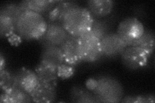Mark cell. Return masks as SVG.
<instances>
[{"instance_id":"7","label":"cell","mask_w":155,"mask_h":103,"mask_svg":"<svg viewBox=\"0 0 155 103\" xmlns=\"http://www.w3.org/2000/svg\"><path fill=\"white\" fill-rule=\"evenodd\" d=\"M70 34L60 23H48L46 31L38 40L43 47H60Z\"/></svg>"},{"instance_id":"27","label":"cell","mask_w":155,"mask_h":103,"mask_svg":"<svg viewBox=\"0 0 155 103\" xmlns=\"http://www.w3.org/2000/svg\"><path fill=\"white\" fill-rule=\"evenodd\" d=\"M6 66V61L5 59L4 58L2 53H1L0 55V70H2L5 68Z\"/></svg>"},{"instance_id":"11","label":"cell","mask_w":155,"mask_h":103,"mask_svg":"<svg viewBox=\"0 0 155 103\" xmlns=\"http://www.w3.org/2000/svg\"><path fill=\"white\" fill-rule=\"evenodd\" d=\"M56 84L40 82L31 94L33 102L49 103L55 102L57 97Z\"/></svg>"},{"instance_id":"15","label":"cell","mask_w":155,"mask_h":103,"mask_svg":"<svg viewBox=\"0 0 155 103\" xmlns=\"http://www.w3.org/2000/svg\"><path fill=\"white\" fill-rule=\"evenodd\" d=\"M40 61L58 67L65 63L64 57L60 47H43L40 55Z\"/></svg>"},{"instance_id":"10","label":"cell","mask_w":155,"mask_h":103,"mask_svg":"<svg viewBox=\"0 0 155 103\" xmlns=\"http://www.w3.org/2000/svg\"><path fill=\"white\" fill-rule=\"evenodd\" d=\"M17 87L29 94L35 89L40 83V80L35 71L25 67L19 68L15 72Z\"/></svg>"},{"instance_id":"14","label":"cell","mask_w":155,"mask_h":103,"mask_svg":"<svg viewBox=\"0 0 155 103\" xmlns=\"http://www.w3.org/2000/svg\"><path fill=\"white\" fill-rule=\"evenodd\" d=\"M35 72L40 82L57 85V81L59 79L57 67L40 61L35 67Z\"/></svg>"},{"instance_id":"24","label":"cell","mask_w":155,"mask_h":103,"mask_svg":"<svg viewBox=\"0 0 155 103\" xmlns=\"http://www.w3.org/2000/svg\"><path fill=\"white\" fill-rule=\"evenodd\" d=\"M155 97L154 94L145 95H134L125 96L121 100L120 102L127 103H143V102H154Z\"/></svg>"},{"instance_id":"26","label":"cell","mask_w":155,"mask_h":103,"mask_svg":"<svg viewBox=\"0 0 155 103\" xmlns=\"http://www.w3.org/2000/svg\"><path fill=\"white\" fill-rule=\"evenodd\" d=\"M8 41H9L10 43H11V45L17 47L19 45V44L22 43L23 40L16 32H15L14 34H13L11 36H10L8 38Z\"/></svg>"},{"instance_id":"20","label":"cell","mask_w":155,"mask_h":103,"mask_svg":"<svg viewBox=\"0 0 155 103\" xmlns=\"http://www.w3.org/2000/svg\"><path fill=\"white\" fill-rule=\"evenodd\" d=\"M111 22L109 19H94L89 33L100 40L110 32Z\"/></svg>"},{"instance_id":"16","label":"cell","mask_w":155,"mask_h":103,"mask_svg":"<svg viewBox=\"0 0 155 103\" xmlns=\"http://www.w3.org/2000/svg\"><path fill=\"white\" fill-rule=\"evenodd\" d=\"M69 99L72 102L94 103L98 102L93 93L84 86H72L69 92Z\"/></svg>"},{"instance_id":"19","label":"cell","mask_w":155,"mask_h":103,"mask_svg":"<svg viewBox=\"0 0 155 103\" xmlns=\"http://www.w3.org/2000/svg\"><path fill=\"white\" fill-rule=\"evenodd\" d=\"M57 2L55 0H27V5L29 11L45 16L54 7Z\"/></svg>"},{"instance_id":"12","label":"cell","mask_w":155,"mask_h":103,"mask_svg":"<svg viewBox=\"0 0 155 103\" xmlns=\"http://www.w3.org/2000/svg\"><path fill=\"white\" fill-rule=\"evenodd\" d=\"M79 7L78 3L74 1H58L57 3L52 11L47 14L44 18L47 23H60L64 16L71 9Z\"/></svg>"},{"instance_id":"9","label":"cell","mask_w":155,"mask_h":103,"mask_svg":"<svg viewBox=\"0 0 155 103\" xmlns=\"http://www.w3.org/2000/svg\"><path fill=\"white\" fill-rule=\"evenodd\" d=\"M65 63L77 65L82 61L79 37L70 35L60 46Z\"/></svg>"},{"instance_id":"8","label":"cell","mask_w":155,"mask_h":103,"mask_svg":"<svg viewBox=\"0 0 155 103\" xmlns=\"http://www.w3.org/2000/svg\"><path fill=\"white\" fill-rule=\"evenodd\" d=\"M104 57L113 59L122 54L127 45L116 33L110 32L100 40Z\"/></svg>"},{"instance_id":"5","label":"cell","mask_w":155,"mask_h":103,"mask_svg":"<svg viewBox=\"0 0 155 103\" xmlns=\"http://www.w3.org/2000/svg\"><path fill=\"white\" fill-rule=\"evenodd\" d=\"M82 61L87 63H96L104 57L100 40L90 33L79 37Z\"/></svg>"},{"instance_id":"2","label":"cell","mask_w":155,"mask_h":103,"mask_svg":"<svg viewBox=\"0 0 155 103\" xmlns=\"http://www.w3.org/2000/svg\"><path fill=\"white\" fill-rule=\"evenodd\" d=\"M47 23L44 16L33 11L22 13L16 24V32L23 40H39L44 34Z\"/></svg>"},{"instance_id":"1","label":"cell","mask_w":155,"mask_h":103,"mask_svg":"<svg viewBox=\"0 0 155 103\" xmlns=\"http://www.w3.org/2000/svg\"><path fill=\"white\" fill-rule=\"evenodd\" d=\"M85 86L93 93L98 102H120L124 97L123 86L113 76L101 75L91 77L86 81Z\"/></svg>"},{"instance_id":"13","label":"cell","mask_w":155,"mask_h":103,"mask_svg":"<svg viewBox=\"0 0 155 103\" xmlns=\"http://www.w3.org/2000/svg\"><path fill=\"white\" fill-rule=\"evenodd\" d=\"M114 6L112 0H89L86 8L94 19H102L112 12Z\"/></svg>"},{"instance_id":"22","label":"cell","mask_w":155,"mask_h":103,"mask_svg":"<svg viewBox=\"0 0 155 103\" xmlns=\"http://www.w3.org/2000/svg\"><path fill=\"white\" fill-rule=\"evenodd\" d=\"M16 32V23L11 18L0 14V36L8 38Z\"/></svg>"},{"instance_id":"6","label":"cell","mask_w":155,"mask_h":103,"mask_svg":"<svg viewBox=\"0 0 155 103\" xmlns=\"http://www.w3.org/2000/svg\"><path fill=\"white\" fill-rule=\"evenodd\" d=\"M123 66L129 70H137L147 65L149 56L142 48L136 46H127L120 55Z\"/></svg>"},{"instance_id":"21","label":"cell","mask_w":155,"mask_h":103,"mask_svg":"<svg viewBox=\"0 0 155 103\" xmlns=\"http://www.w3.org/2000/svg\"><path fill=\"white\" fill-rule=\"evenodd\" d=\"M0 86L4 92H9L18 88L14 72H11L6 68L0 70Z\"/></svg>"},{"instance_id":"4","label":"cell","mask_w":155,"mask_h":103,"mask_svg":"<svg viewBox=\"0 0 155 103\" xmlns=\"http://www.w3.org/2000/svg\"><path fill=\"white\" fill-rule=\"evenodd\" d=\"M144 29L143 24L137 18L130 16L120 21L116 33L126 45L130 46L141 37Z\"/></svg>"},{"instance_id":"25","label":"cell","mask_w":155,"mask_h":103,"mask_svg":"<svg viewBox=\"0 0 155 103\" xmlns=\"http://www.w3.org/2000/svg\"><path fill=\"white\" fill-rule=\"evenodd\" d=\"M58 76L60 79H69L74 75L75 66L64 63L57 68Z\"/></svg>"},{"instance_id":"23","label":"cell","mask_w":155,"mask_h":103,"mask_svg":"<svg viewBox=\"0 0 155 103\" xmlns=\"http://www.w3.org/2000/svg\"><path fill=\"white\" fill-rule=\"evenodd\" d=\"M23 12L19 3H15L5 4L2 6L0 9V14H3L4 16L11 18L16 24Z\"/></svg>"},{"instance_id":"3","label":"cell","mask_w":155,"mask_h":103,"mask_svg":"<svg viewBox=\"0 0 155 103\" xmlns=\"http://www.w3.org/2000/svg\"><path fill=\"white\" fill-rule=\"evenodd\" d=\"M94 20L86 7L71 9L64 16L61 24L70 35L80 37L89 32Z\"/></svg>"},{"instance_id":"17","label":"cell","mask_w":155,"mask_h":103,"mask_svg":"<svg viewBox=\"0 0 155 103\" xmlns=\"http://www.w3.org/2000/svg\"><path fill=\"white\" fill-rule=\"evenodd\" d=\"M0 101L2 103H25L33 102V100L28 93L20 88H16L9 92H3Z\"/></svg>"},{"instance_id":"18","label":"cell","mask_w":155,"mask_h":103,"mask_svg":"<svg viewBox=\"0 0 155 103\" xmlns=\"http://www.w3.org/2000/svg\"><path fill=\"white\" fill-rule=\"evenodd\" d=\"M132 46L142 48L150 57L153 53L155 48V35L151 29H144V31L138 40L133 43Z\"/></svg>"}]
</instances>
